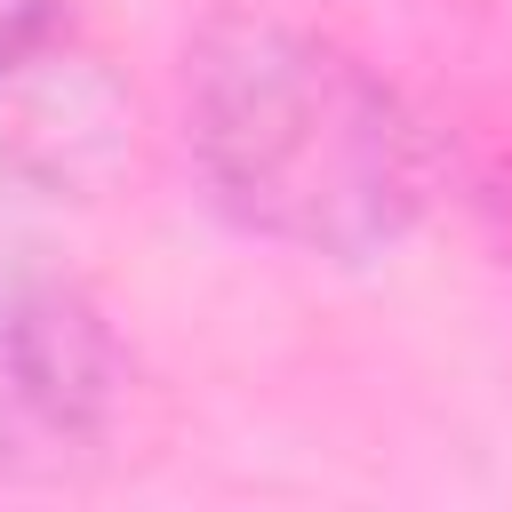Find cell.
<instances>
[{"label":"cell","instance_id":"cell-2","mask_svg":"<svg viewBox=\"0 0 512 512\" xmlns=\"http://www.w3.org/2000/svg\"><path fill=\"white\" fill-rule=\"evenodd\" d=\"M136 352L104 304L48 272H0V480H72L112 456Z\"/></svg>","mask_w":512,"mask_h":512},{"label":"cell","instance_id":"cell-3","mask_svg":"<svg viewBox=\"0 0 512 512\" xmlns=\"http://www.w3.org/2000/svg\"><path fill=\"white\" fill-rule=\"evenodd\" d=\"M64 0H0V88L24 80L32 64H56Z\"/></svg>","mask_w":512,"mask_h":512},{"label":"cell","instance_id":"cell-1","mask_svg":"<svg viewBox=\"0 0 512 512\" xmlns=\"http://www.w3.org/2000/svg\"><path fill=\"white\" fill-rule=\"evenodd\" d=\"M184 152L240 232L328 264L400 248L432 192L408 104L352 48L288 16H216L192 32Z\"/></svg>","mask_w":512,"mask_h":512}]
</instances>
